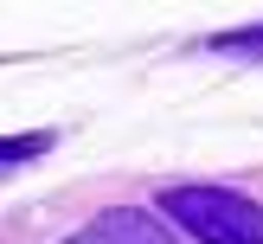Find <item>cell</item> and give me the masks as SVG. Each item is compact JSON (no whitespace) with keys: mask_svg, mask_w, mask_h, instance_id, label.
<instances>
[{"mask_svg":"<svg viewBox=\"0 0 263 244\" xmlns=\"http://www.w3.org/2000/svg\"><path fill=\"white\" fill-rule=\"evenodd\" d=\"M51 148V135H7L0 141V167L7 161H32V154H45Z\"/></svg>","mask_w":263,"mask_h":244,"instance_id":"277c9868","label":"cell"},{"mask_svg":"<svg viewBox=\"0 0 263 244\" xmlns=\"http://www.w3.org/2000/svg\"><path fill=\"white\" fill-rule=\"evenodd\" d=\"M212 51H225V58H263V26H238V32H212Z\"/></svg>","mask_w":263,"mask_h":244,"instance_id":"3957f363","label":"cell"},{"mask_svg":"<svg viewBox=\"0 0 263 244\" xmlns=\"http://www.w3.org/2000/svg\"><path fill=\"white\" fill-rule=\"evenodd\" d=\"M64 244H174V231L161 218H148L141 205H109L103 218H90L84 231H71Z\"/></svg>","mask_w":263,"mask_h":244,"instance_id":"7a4b0ae2","label":"cell"},{"mask_svg":"<svg viewBox=\"0 0 263 244\" xmlns=\"http://www.w3.org/2000/svg\"><path fill=\"white\" fill-rule=\"evenodd\" d=\"M161 212L199 244H263V205L231 186H167Z\"/></svg>","mask_w":263,"mask_h":244,"instance_id":"6da1fadb","label":"cell"}]
</instances>
